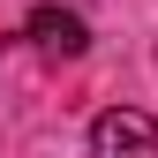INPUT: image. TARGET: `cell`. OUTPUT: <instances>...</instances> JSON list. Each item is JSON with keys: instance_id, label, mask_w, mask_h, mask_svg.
I'll use <instances>...</instances> for the list:
<instances>
[{"instance_id": "1", "label": "cell", "mask_w": 158, "mask_h": 158, "mask_svg": "<svg viewBox=\"0 0 158 158\" xmlns=\"http://www.w3.org/2000/svg\"><path fill=\"white\" fill-rule=\"evenodd\" d=\"M90 158H158V121L135 106H113L90 121Z\"/></svg>"}, {"instance_id": "2", "label": "cell", "mask_w": 158, "mask_h": 158, "mask_svg": "<svg viewBox=\"0 0 158 158\" xmlns=\"http://www.w3.org/2000/svg\"><path fill=\"white\" fill-rule=\"evenodd\" d=\"M23 38H30L38 53H45V60H83V53H90V23H83L75 8H60V0H45V8H30Z\"/></svg>"}]
</instances>
